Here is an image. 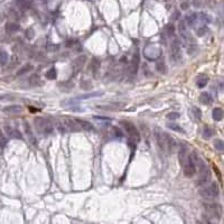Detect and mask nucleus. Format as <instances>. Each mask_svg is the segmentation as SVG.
<instances>
[{
	"label": "nucleus",
	"mask_w": 224,
	"mask_h": 224,
	"mask_svg": "<svg viewBox=\"0 0 224 224\" xmlns=\"http://www.w3.org/2000/svg\"><path fill=\"white\" fill-rule=\"evenodd\" d=\"M178 160L182 166L184 175L186 177H193L196 174V166L194 164L192 156L190 154V149L185 144H180L178 149Z\"/></svg>",
	"instance_id": "1"
},
{
	"label": "nucleus",
	"mask_w": 224,
	"mask_h": 224,
	"mask_svg": "<svg viewBox=\"0 0 224 224\" xmlns=\"http://www.w3.org/2000/svg\"><path fill=\"white\" fill-rule=\"evenodd\" d=\"M192 159H193L194 164L196 166V172L198 170V177L196 180V185L198 186H203L206 183H208L211 179V172L210 169L207 167V165L200 158V156L197 155L196 152L190 154Z\"/></svg>",
	"instance_id": "2"
},
{
	"label": "nucleus",
	"mask_w": 224,
	"mask_h": 224,
	"mask_svg": "<svg viewBox=\"0 0 224 224\" xmlns=\"http://www.w3.org/2000/svg\"><path fill=\"white\" fill-rule=\"evenodd\" d=\"M35 128L37 130L38 133L44 134V136H48L53 132V126L47 119L43 117H38L34 119Z\"/></svg>",
	"instance_id": "3"
},
{
	"label": "nucleus",
	"mask_w": 224,
	"mask_h": 224,
	"mask_svg": "<svg viewBox=\"0 0 224 224\" xmlns=\"http://www.w3.org/2000/svg\"><path fill=\"white\" fill-rule=\"evenodd\" d=\"M120 124L121 127L124 129V131L127 132L128 137H129L131 141L134 142V144H138L140 141V133H139L138 129L136 128V126L132 122H130V121H121Z\"/></svg>",
	"instance_id": "4"
},
{
	"label": "nucleus",
	"mask_w": 224,
	"mask_h": 224,
	"mask_svg": "<svg viewBox=\"0 0 224 224\" xmlns=\"http://www.w3.org/2000/svg\"><path fill=\"white\" fill-rule=\"evenodd\" d=\"M220 194V188H219V185H217L215 182L211 183L207 187H204L200 190V195L205 200H214Z\"/></svg>",
	"instance_id": "5"
},
{
	"label": "nucleus",
	"mask_w": 224,
	"mask_h": 224,
	"mask_svg": "<svg viewBox=\"0 0 224 224\" xmlns=\"http://www.w3.org/2000/svg\"><path fill=\"white\" fill-rule=\"evenodd\" d=\"M170 52H172V57L174 61L178 62L182 59V51H180V43L177 38H174L170 45Z\"/></svg>",
	"instance_id": "6"
},
{
	"label": "nucleus",
	"mask_w": 224,
	"mask_h": 224,
	"mask_svg": "<svg viewBox=\"0 0 224 224\" xmlns=\"http://www.w3.org/2000/svg\"><path fill=\"white\" fill-rule=\"evenodd\" d=\"M144 54L148 59L150 61H154V59H158L160 54H162V49L157 47V46H147L145 49H144Z\"/></svg>",
	"instance_id": "7"
},
{
	"label": "nucleus",
	"mask_w": 224,
	"mask_h": 224,
	"mask_svg": "<svg viewBox=\"0 0 224 224\" xmlns=\"http://www.w3.org/2000/svg\"><path fill=\"white\" fill-rule=\"evenodd\" d=\"M178 31H179V35H180V37L183 38L184 41L188 43V41H193L192 39V35L190 34V31L187 29V26L185 24V21L184 20H180L178 24Z\"/></svg>",
	"instance_id": "8"
},
{
	"label": "nucleus",
	"mask_w": 224,
	"mask_h": 224,
	"mask_svg": "<svg viewBox=\"0 0 224 224\" xmlns=\"http://www.w3.org/2000/svg\"><path fill=\"white\" fill-rule=\"evenodd\" d=\"M164 134V141H165V150L168 152H172L176 148V142L172 137H170L168 133L162 132Z\"/></svg>",
	"instance_id": "9"
},
{
	"label": "nucleus",
	"mask_w": 224,
	"mask_h": 224,
	"mask_svg": "<svg viewBox=\"0 0 224 224\" xmlns=\"http://www.w3.org/2000/svg\"><path fill=\"white\" fill-rule=\"evenodd\" d=\"M205 208H206L207 212H210L214 217H220L221 212H222L221 206L220 205H217V204H206V205H205Z\"/></svg>",
	"instance_id": "10"
},
{
	"label": "nucleus",
	"mask_w": 224,
	"mask_h": 224,
	"mask_svg": "<svg viewBox=\"0 0 224 224\" xmlns=\"http://www.w3.org/2000/svg\"><path fill=\"white\" fill-rule=\"evenodd\" d=\"M5 130H6L7 134L9 136V137H10V138L23 139V136H21V133L19 132V130H17V129H14V128L10 127V126H8V124H6V126H5Z\"/></svg>",
	"instance_id": "11"
},
{
	"label": "nucleus",
	"mask_w": 224,
	"mask_h": 224,
	"mask_svg": "<svg viewBox=\"0 0 224 224\" xmlns=\"http://www.w3.org/2000/svg\"><path fill=\"white\" fill-rule=\"evenodd\" d=\"M155 139L156 141H157V145L160 149H162V151H166L165 150V141H164V134L160 130H159L158 128L156 129L155 131Z\"/></svg>",
	"instance_id": "12"
},
{
	"label": "nucleus",
	"mask_w": 224,
	"mask_h": 224,
	"mask_svg": "<svg viewBox=\"0 0 224 224\" xmlns=\"http://www.w3.org/2000/svg\"><path fill=\"white\" fill-rule=\"evenodd\" d=\"M21 107L18 105V104H12V105H8V107H5L2 109V112L7 114H18L21 112Z\"/></svg>",
	"instance_id": "13"
},
{
	"label": "nucleus",
	"mask_w": 224,
	"mask_h": 224,
	"mask_svg": "<svg viewBox=\"0 0 224 224\" xmlns=\"http://www.w3.org/2000/svg\"><path fill=\"white\" fill-rule=\"evenodd\" d=\"M76 123L79 124L80 128L83 129V130H86V131H94V127L93 124L89 122V121L86 120H82V119H79V118H76L75 119Z\"/></svg>",
	"instance_id": "14"
},
{
	"label": "nucleus",
	"mask_w": 224,
	"mask_h": 224,
	"mask_svg": "<svg viewBox=\"0 0 224 224\" xmlns=\"http://www.w3.org/2000/svg\"><path fill=\"white\" fill-rule=\"evenodd\" d=\"M139 63H140V56H139L138 52H136L133 54L132 61H131V73H132V74H136V73L138 72Z\"/></svg>",
	"instance_id": "15"
},
{
	"label": "nucleus",
	"mask_w": 224,
	"mask_h": 224,
	"mask_svg": "<svg viewBox=\"0 0 224 224\" xmlns=\"http://www.w3.org/2000/svg\"><path fill=\"white\" fill-rule=\"evenodd\" d=\"M85 62H86V56L85 55L79 56V57L73 62V69H74V71H80V69L84 66Z\"/></svg>",
	"instance_id": "16"
},
{
	"label": "nucleus",
	"mask_w": 224,
	"mask_h": 224,
	"mask_svg": "<svg viewBox=\"0 0 224 224\" xmlns=\"http://www.w3.org/2000/svg\"><path fill=\"white\" fill-rule=\"evenodd\" d=\"M200 101L201 103H203L204 105H211L213 103V98L207 92H202L200 95Z\"/></svg>",
	"instance_id": "17"
},
{
	"label": "nucleus",
	"mask_w": 224,
	"mask_h": 224,
	"mask_svg": "<svg viewBox=\"0 0 224 224\" xmlns=\"http://www.w3.org/2000/svg\"><path fill=\"white\" fill-rule=\"evenodd\" d=\"M15 6L18 9H20V10H27V9H29L31 7L30 2L28 0H16L15 1Z\"/></svg>",
	"instance_id": "18"
},
{
	"label": "nucleus",
	"mask_w": 224,
	"mask_h": 224,
	"mask_svg": "<svg viewBox=\"0 0 224 224\" xmlns=\"http://www.w3.org/2000/svg\"><path fill=\"white\" fill-rule=\"evenodd\" d=\"M198 21V17H197V14H190L188 16H186V20H185V24L188 27H194L196 23Z\"/></svg>",
	"instance_id": "19"
},
{
	"label": "nucleus",
	"mask_w": 224,
	"mask_h": 224,
	"mask_svg": "<svg viewBox=\"0 0 224 224\" xmlns=\"http://www.w3.org/2000/svg\"><path fill=\"white\" fill-rule=\"evenodd\" d=\"M223 109L222 108H215V109H213V111H212V117H213V119L215 121H221L222 119H223Z\"/></svg>",
	"instance_id": "20"
},
{
	"label": "nucleus",
	"mask_w": 224,
	"mask_h": 224,
	"mask_svg": "<svg viewBox=\"0 0 224 224\" xmlns=\"http://www.w3.org/2000/svg\"><path fill=\"white\" fill-rule=\"evenodd\" d=\"M155 67H156V71H157V72H159L160 74H167V72H168L167 65L165 64V62H164V61H160V62L156 63Z\"/></svg>",
	"instance_id": "21"
},
{
	"label": "nucleus",
	"mask_w": 224,
	"mask_h": 224,
	"mask_svg": "<svg viewBox=\"0 0 224 224\" xmlns=\"http://www.w3.org/2000/svg\"><path fill=\"white\" fill-rule=\"evenodd\" d=\"M19 25L16 24V23H8L6 25V31H7L8 34H15V33H17L19 30Z\"/></svg>",
	"instance_id": "22"
},
{
	"label": "nucleus",
	"mask_w": 224,
	"mask_h": 224,
	"mask_svg": "<svg viewBox=\"0 0 224 224\" xmlns=\"http://www.w3.org/2000/svg\"><path fill=\"white\" fill-rule=\"evenodd\" d=\"M215 134V130H214L213 128L208 127V126H205L203 128V137L204 139H210L212 136Z\"/></svg>",
	"instance_id": "23"
},
{
	"label": "nucleus",
	"mask_w": 224,
	"mask_h": 224,
	"mask_svg": "<svg viewBox=\"0 0 224 224\" xmlns=\"http://www.w3.org/2000/svg\"><path fill=\"white\" fill-rule=\"evenodd\" d=\"M33 69H34V66L31 65V64H25L24 66H21L20 69L17 71V76L24 75V74H26V73L30 72Z\"/></svg>",
	"instance_id": "24"
},
{
	"label": "nucleus",
	"mask_w": 224,
	"mask_h": 224,
	"mask_svg": "<svg viewBox=\"0 0 224 224\" xmlns=\"http://www.w3.org/2000/svg\"><path fill=\"white\" fill-rule=\"evenodd\" d=\"M207 82H208V77L206 75H201L198 76V79H197V82H196V85L200 87V89H203L205 86L207 85Z\"/></svg>",
	"instance_id": "25"
},
{
	"label": "nucleus",
	"mask_w": 224,
	"mask_h": 224,
	"mask_svg": "<svg viewBox=\"0 0 224 224\" xmlns=\"http://www.w3.org/2000/svg\"><path fill=\"white\" fill-rule=\"evenodd\" d=\"M25 129H26V133H27L28 137H29V140L33 142V145L36 146V140H35L34 134L31 132V128H30V126H29V123H27L26 121H25Z\"/></svg>",
	"instance_id": "26"
},
{
	"label": "nucleus",
	"mask_w": 224,
	"mask_h": 224,
	"mask_svg": "<svg viewBox=\"0 0 224 224\" xmlns=\"http://www.w3.org/2000/svg\"><path fill=\"white\" fill-rule=\"evenodd\" d=\"M124 104L119 103V104H113V105H99L100 109L102 110H120L121 107H123Z\"/></svg>",
	"instance_id": "27"
},
{
	"label": "nucleus",
	"mask_w": 224,
	"mask_h": 224,
	"mask_svg": "<svg viewBox=\"0 0 224 224\" xmlns=\"http://www.w3.org/2000/svg\"><path fill=\"white\" fill-rule=\"evenodd\" d=\"M102 94L103 93H101V92H92V93H87V94H84V95H80L77 99H79V100H85V99H90V98L100 97Z\"/></svg>",
	"instance_id": "28"
},
{
	"label": "nucleus",
	"mask_w": 224,
	"mask_h": 224,
	"mask_svg": "<svg viewBox=\"0 0 224 224\" xmlns=\"http://www.w3.org/2000/svg\"><path fill=\"white\" fill-rule=\"evenodd\" d=\"M57 77V73H56V69L55 67H52L49 69L47 72H46V79L48 80H55Z\"/></svg>",
	"instance_id": "29"
},
{
	"label": "nucleus",
	"mask_w": 224,
	"mask_h": 224,
	"mask_svg": "<svg viewBox=\"0 0 224 224\" xmlns=\"http://www.w3.org/2000/svg\"><path fill=\"white\" fill-rule=\"evenodd\" d=\"M214 148L216 149L217 151H223L224 149V142L221 139H215L214 140Z\"/></svg>",
	"instance_id": "30"
},
{
	"label": "nucleus",
	"mask_w": 224,
	"mask_h": 224,
	"mask_svg": "<svg viewBox=\"0 0 224 224\" xmlns=\"http://www.w3.org/2000/svg\"><path fill=\"white\" fill-rule=\"evenodd\" d=\"M8 61V53L6 51H0V65H5Z\"/></svg>",
	"instance_id": "31"
},
{
	"label": "nucleus",
	"mask_w": 224,
	"mask_h": 224,
	"mask_svg": "<svg viewBox=\"0 0 224 224\" xmlns=\"http://www.w3.org/2000/svg\"><path fill=\"white\" fill-rule=\"evenodd\" d=\"M167 127H168L169 129L174 130V131H177V132H182V133H185V130H184L183 128L180 127V126H178V124H176V123H168V124H167Z\"/></svg>",
	"instance_id": "32"
},
{
	"label": "nucleus",
	"mask_w": 224,
	"mask_h": 224,
	"mask_svg": "<svg viewBox=\"0 0 224 224\" xmlns=\"http://www.w3.org/2000/svg\"><path fill=\"white\" fill-rule=\"evenodd\" d=\"M192 113H193V117L196 119V120L200 121L202 119V111L196 107H193L192 108Z\"/></svg>",
	"instance_id": "33"
},
{
	"label": "nucleus",
	"mask_w": 224,
	"mask_h": 224,
	"mask_svg": "<svg viewBox=\"0 0 224 224\" xmlns=\"http://www.w3.org/2000/svg\"><path fill=\"white\" fill-rule=\"evenodd\" d=\"M7 142H8L7 137L5 136V133L2 132L1 128H0V147H1V148H5L6 145H7Z\"/></svg>",
	"instance_id": "34"
},
{
	"label": "nucleus",
	"mask_w": 224,
	"mask_h": 224,
	"mask_svg": "<svg viewBox=\"0 0 224 224\" xmlns=\"http://www.w3.org/2000/svg\"><path fill=\"white\" fill-rule=\"evenodd\" d=\"M174 31H175V28L172 25H167V27H166V34L168 37H172V35H174Z\"/></svg>",
	"instance_id": "35"
},
{
	"label": "nucleus",
	"mask_w": 224,
	"mask_h": 224,
	"mask_svg": "<svg viewBox=\"0 0 224 224\" xmlns=\"http://www.w3.org/2000/svg\"><path fill=\"white\" fill-rule=\"evenodd\" d=\"M180 117V114L178 112H170V113L167 114V119L168 120H176V119H178Z\"/></svg>",
	"instance_id": "36"
},
{
	"label": "nucleus",
	"mask_w": 224,
	"mask_h": 224,
	"mask_svg": "<svg viewBox=\"0 0 224 224\" xmlns=\"http://www.w3.org/2000/svg\"><path fill=\"white\" fill-rule=\"evenodd\" d=\"M206 31H207L206 26H203V27L198 28V30H197V35H198V36H203V35L205 34Z\"/></svg>",
	"instance_id": "37"
},
{
	"label": "nucleus",
	"mask_w": 224,
	"mask_h": 224,
	"mask_svg": "<svg viewBox=\"0 0 224 224\" xmlns=\"http://www.w3.org/2000/svg\"><path fill=\"white\" fill-rule=\"evenodd\" d=\"M34 30L31 29V28H29L27 31H26V36H27V38H29V39H31V38L34 37Z\"/></svg>",
	"instance_id": "38"
},
{
	"label": "nucleus",
	"mask_w": 224,
	"mask_h": 224,
	"mask_svg": "<svg viewBox=\"0 0 224 224\" xmlns=\"http://www.w3.org/2000/svg\"><path fill=\"white\" fill-rule=\"evenodd\" d=\"M213 168H214V172H215V174L217 175V177H219V180H220V183H221V182H222V176H221L220 170H219V168H217L216 166H213Z\"/></svg>",
	"instance_id": "39"
},
{
	"label": "nucleus",
	"mask_w": 224,
	"mask_h": 224,
	"mask_svg": "<svg viewBox=\"0 0 224 224\" xmlns=\"http://www.w3.org/2000/svg\"><path fill=\"white\" fill-rule=\"evenodd\" d=\"M94 118H95L97 120H110V119L107 117H98V116H94Z\"/></svg>",
	"instance_id": "40"
},
{
	"label": "nucleus",
	"mask_w": 224,
	"mask_h": 224,
	"mask_svg": "<svg viewBox=\"0 0 224 224\" xmlns=\"http://www.w3.org/2000/svg\"><path fill=\"white\" fill-rule=\"evenodd\" d=\"M29 110H30V112H37L38 109H36V108H33V107H29Z\"/></svg>",
	"instance_id": "41"
}]
</instances>
